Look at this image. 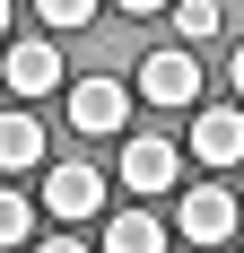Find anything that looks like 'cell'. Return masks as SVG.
I'll return each instance as SVG.
<instances>
[{
	"instance_id": "2",
	"label": "cell",
	"mask_w": 244,
	"mask_h": 253,
	"mask_svg": "<svg viewBox=\"0 0 244 253\" xmlns=\"http://www.w3.org/2000/svg\"><path fill=\"white\" fill-rule=\"evenodd\" d=\"M192 157L201 166H244V105H192Z\"/></svg>"
},
{
	"instance_id": "8",
	"label": "cell",
	"mask_w": 244,
	"mask_h": 253,
	"mask_svg": "<svg viewBox=\"0 0 244 253\" xmlns=\"http://www.w3.org/2000/svg\"><path fill=\"white\" fill-rule=\"evenodd\" d=\"M44 166V114H0V175Z\"/></svg>"
},
{
	"instance_id": "4",
	"label": "cell",
	"mask_w": 244,
	"mask_h": 253,
	"mask_svg": "<svg viewBox=\"0 0 244 253\" xmlns=\"http://www.w3.org/2000/svg\"><path fill=\"white\" fill-rule=\"evenodd\" d=\"M52 79H61V44H52V35H44V44H9V52H0V87H9V96L35 105V96H52Z\"/></svg>"
},
{
	"instance_id": "11",
	"label": "cell",
	"mask_w": 244,
	"mask_h": 253,
	"mask_svg": "<svg viewBox=\"0 0 244 253\" xmlns=\"http://www.w3.org/2000/svg\"><path fill=\"white\" fill-rule=\"evenodd\" d=\"M35 9H44V35H79L96 18V0H35Z\"/></svg>"
},
{
	"instance_id": "7",
	"label": "cell",
	"mask_w": 244,
	"mask_h": 253,
	"mask_svg": "<svg viewBox=\"0 0 244 253\" xmlns=\"http://www.w3.org/2000/svg\"><path fill=\"white\" fill-rule=\"evenodd\" d=\"M174 166H183V157H174V140H157V131L122 140V183H131V192H166Z\"/></svg>"
},
{
	"instance_id": "6",
	"label": "cell",
	"mask_w": 244,
	"mask_h": 253,
	"mask_svg": "<svg viewBox=\"0 0 244 253\" xmlns=\"http://www.w3.org/2000/svg\"><path fill=\"white\" fill-rule=\"evenodd\" d=\"M122 114H131V96H122V79H79L70 87V123L87 131V140H114Z\"/></svg>"
},
{
	"instance_id": "3",
	"label": "cell",
	"mask_w": 244,
	"mask_h": 253,
	"mask_svg": "<svg viewBox=\"0 0 244 253\" xmlns=\"http://www.w3.org/2000/svg\"><path fill=\"white\" fill-rule=\"evenodd\" d=\"M174 227H183V245H227V236H236V192H227V183H192Z\"/></svg>"
},
{
	"instance_id": "14",
	"label": "cell",
	"mask_w": 244,
	"mask_h": 253,
	"mask_svg": "<svg viewBox=\"0 0 244 253\" xmlns=\"http://www.w3.org/2000/svg\"><path fill=\"white\" fill-rule=\"evenodd\" d=\"M35 253H87V245H79V236H44Z\"/></svg>"
},
{
	"instance_id": "1",
	"label": "cell",
	"mask_w": 244,
	"mask_h": 253,
	"mask_svg": "<svg viewBox=\"0 0 244 253\" xmlns=\"http://www.w3.org/2000/svg\"><path fill=\"white\" fill-rule=\"evenodd\" d=\"M140 96H148V105H166V114L201 105V52H183V44H157V52L140 61Z\"/></svg>"
},
{
	"instance_id": "12",
	"label": "cell",
	"mask_w": 244,
	"mask_h": 253,
	"mask_svg": "<svg viewBox=\"0 0 244 253\" xmlns=\"http://www.w3.org/2000/svg\"><path fill=\"white\" fill-rule=\"evenodd\" d=\"M26 227H35L26 192H9V183H0V245H26Z\"/></svg>"
},
{
	"instance_id": "5",
	"label": "cell",
	"mask_w": 244,
	"mask_h": 253,
	"mask_svg": "<svg viewBox=\"0 0 244 253\" xmlns=\"http://www.w3.org/2000/svg\"><path fill=\"white\" fill-rule=\"evenodd\" d=\"M44 210H52V218H96V210H105V175L79 166V157H61V166L44 175Z\"/></svg>"
},
{
	"instance_id": "10",
	"label": "cell",
	"mask_w": 244,
	"mask_h": 253,
	"mask_svg": "<svg viewBox=\"0 0 244 253\" xmlns=\"http://www.w3.org/2000/svg\"><path fill=\"white\" fill-rule=\"evenodd\" d=\"M218 35H227V9H218V0H174V44H183V52L218 44Z\"/></svg>"
},
{
	"instance_id": "9",
	"label": "cell",
	"mask_w": 244,
	"mask_h": 253,
	"mask_svg": "<svg viewBox=\"0 0 244 253\" xmlns=\"http://www.w3.org/2000/svg\"><path fill=\"white\" fill-rule=\"evenodd\" d=\"M105 253H166V227L148 210H114L105 218Z\"/></svg>"
},
{
	"instance_id": "13",
	"label": "cell",
	"mask_w": 244,
	"mask_h": 253,
	"mask_svg": "<svg viewBox=\"0 0 244 253\" xmlns=\"http://www.w3.org/2000/svg\"><path fill=\"white\" fill-rule=\"evenodd\" d=\"M122 18H148V9H174V0H114Z\"/></svg>"
},
{
	"instance_id": "15",
	"label": "cell",
	"mask_w": 244,
	"mask_h": 253,
	"mask_svg": "<svg viewBox=\"0 0 244 253\" xmlns=\"http://www.w3.org/2000/svg\"><path fill=\"white\" fill-rule=\"evenodd\" d=\"M227 79H236V105H244V44H236V61H227Z\"/></svg>"
},
{
	"instance_id": "16",
	"label": "cell",
	"mask_w": 244,
	"mask_h": 253,
	"mask_svg": "<svg viewBox=\"0 0 244 253\" xmlns=\"http://www.w3.org/2000/svg\"><path fill=\"white\" fill-rule=\"evenodd\" d=\"M9 18H18V9H9V0H0V44H9Z\"/></svg>"
}]
</instances>
